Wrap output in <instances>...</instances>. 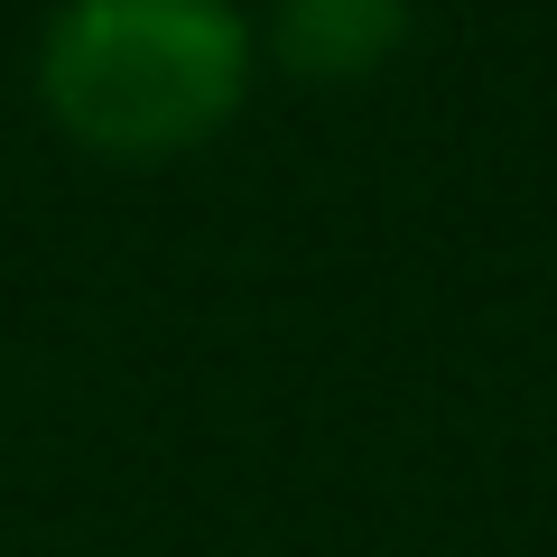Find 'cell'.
Wrapping results in <instances>:
<instances>
[{
    "instance_id": "1",
    "label": "cell",
    "mask_w": 557,
    "mask_h": 557,
    "mask_svg": "<svg viewBox=\"0 0 557 557\" xmlns=\"http://www.w3.org/2000/svg\"><path fill=\"white\" fill-rule=\"evenodd\" d=\"M38 94L94 159H186L251 94L242 0H65L38 47Z\"/></svg>"
},
{
    "instance_id": "2",
    "label": "cell",
    "mask_w": 557,
    "mask_h": 557,
    "mask_svg": "<svg viewBox=\"0 0 557 557\" xmlns=\"http://www.w3.org/2000/svg\"><path fill=\"white\" fill-rule=\"evenodd\" d=\"M270 47L298 84H362L409 47V0H278Z\"/></svg>"
}]
</instances>
